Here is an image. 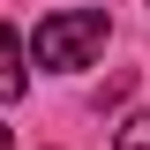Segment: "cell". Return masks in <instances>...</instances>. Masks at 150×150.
I'll return each instance as SVG.
<instances>
[{
	"instance_id": "6da1fadb",
	"label": "cell",
	"mask_w": 150,
	"mask_h": 150,
	"mask_svg": "<svg viewBox=\"0 0 150 150\" xmlns=\"http://www.w3.org/2000/svg\"><path fill=\"white\" fill-rule=\"evenodd\" d=\"M105 38H112L105 8H60V15H45V23H38L30 53H38V68L68 75V68H83V60H90L98 45H105Z\"/></svg>"
},
{
	"instance_id": "7a4b0ae2",
	"label": "cell",
	"mask_w": 150,
	"mask_h": 150,
	"mask_svg": "<svg viewBox=\"0 0 150 150\" xmlns=\"http://www.w3.org/2000/svg\"><path fill=\"white\" fill-rule=\"evenodd\" d=\"M23 90H30V75H23V53H15V30L0 23V105H8V98H23Z\"/></svg>"
},
{
	"instance_id": "3957f363",
	"label": "cell",
	"mask_w": 150,
	"mask_h": 150,
	"mask_svg": "<svg viewBox=\"0 0 150 150\" xmlns=\"http://www.w3.org/2000/svg\"><path fill=\"white\" fill-rule=\"evenodd\" d=\"M112 150H150V112H135L128 128H120V143H112Z\"/></svg>"
},
{
	"instance_id": "277c9868",
	"label": "cell",
	"mask_w": 150,
	"mask_h": 150,
	"mask_svg": "<svg viewBox=\"0 0 150 150\" xmlns=\"http://www.w3.org/2000/svg\"><path fill=\"white\" fill-rule=\"evenodd\" d=\"M0 150H15V135H8V120H0Z\"/></svg>"
}]
</instances>
